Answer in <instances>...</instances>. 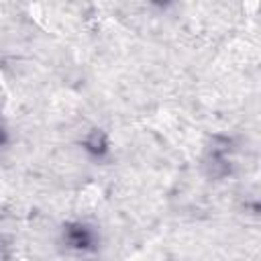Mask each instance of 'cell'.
Here are the masks:
<instances>
[{
  "instance_id": "cell-1",
  "label": "cell",
  "mask_w": 261,
  "mask_h": 261,
  "mask_svg": "<svg viewBox=\"0 0 261 261\" xmlns=\"http://www.w3.org/2000/svg\"><path fill=\"white\" fill-rule=\"evenodd\" d=\"M63 239L71 249H90L94 243V232L86 224H67Z\"/></svg>"
},
{
  "instance_id": "cell-2",
  "label": "cell",
  "mask_w": 261,
  "mask_h": 261,
  "mask_svg": "<svg viewBox=\"0 0 261 261\" xmlns=\"http://www.w3.org/2000/svg\"><path fill=\"white\" fill-rule=\"evenodd\" d=\"M84 145H86V149H88L90 153H94V155H104L106 149H108L106 135H104L102 130H92V133L88 135V139L84 141Z\"/></svg>"
},
{
  "instance_id": "cell-3",
  "label": "cell",
  "mask_w": 261,
  "mask_h": 261,
  "mask_svg": "<svg viewBox=\"0 0 261 261\" xmlns=\"http://www.w3.org/2000/svg\"><path fill=\"white\" fill-rule=\"evenodd\" d=\"M4 141H6V135H4V128H2V126H0V145H2V143H4Z\"/></svg>"
}]
</instances>
